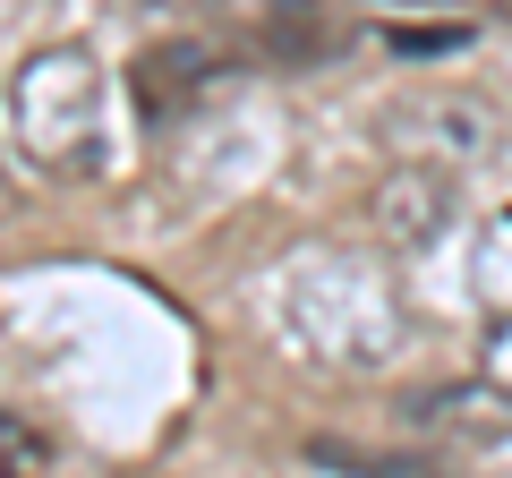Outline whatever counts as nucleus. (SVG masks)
Instances as JSON below:
<instances>
[{
    "label": "nucleus",
    "instance_id": "4",
    "mask_svg": "<svg viewBox=\"0 0 512 478\" xmlns=\"http://www.w3.org/2000/svg\"><path fill=\"white\" fill-rule=\"evenodd\" d=\"M453 222V171L444 163H393L367 188V231L376 248H427Z\"/></svg>",
    "mask_w": 512,
    "mask_h": 478
},
{
    "label": "nucleus",
    "instance_id": "7",
    "mask_svg": "<svg viewBox=\"0 0 512 478\" xmlns=\"http://www.w3.org/2000/svg\"><path fill=\"white\" fill-rule=\"evenodd\" d=\"M214 52H205V43H171V52H154L146 60V77H137V86H146V111H163V103H188V94L197 86H214Z\"/></svg>",
    "mask_w": 512,
    "mask_h": 478
},
{
    "label": "nucleus",
    "instance_id": "2",
    "mask_svg": "<svg viewBox=\"0 0 512 478\" xmlns=\"http://www.w3.org/2000/svg\"><path fill=\"white\" fill-rule=\"evenodd\" d=\"M274 325L291 333V350L325 359V368H384L402 350L410 316L402 291L376 257L359 248H308L274 274Z\"/></svg>",
    "mask_w": 512,
    "mask_h": 478
},
{
    "label": "nucleus",
    "instance_id": "8",
    "mask_svg": "<svg viewBox=\"0 0 512 478\" xmlns=\"http://www.w3.org/2000/svg\"><path fill=\"white\" fill-rule=\"evenodd\" d=\"M43 461H52L43 427H35V419H18V410H0V478H35Z\"/></svg>",
    "mask_w": 512,
    "mask_h": 478
},
{
    "label": "nucleus",
    "instance_id": "1",
    "mask_svg": "<svg viewBox=\"0 0 512 478\" xmlns=\"http://www.w3.org/2000/svg\"><path fill=\"white\" fill-rule=\"evenodd\" d=\"M9 146L43 180H103L120 163V103H111V69L86 43H43L9 69Z\"/></svg>",
    "mask_w": 512,
    "mask_h": 478
},
{
    "label": "nucleus",
    "instance_id": "9",
    "mask_svg": "<svg viewBox=\"0 0 512 478\" xmlns=\"http://www.w3.org/2000/svg\"><path fill=\"white\" fill-rule=\"evenodd\" d=\"M487 385L512 393V316H495V342H487Z\"/></svg>",
    "mask_w": 512,
    "mask_h": 478
},
{
    "label": "nucleus",
    "instance_id": "3",
    "mask_svg": "<svg viewBox=\"0 0 512 478\" xmlns=\"http://www.w3.org/2000/svg\"><path fill=\"white\" fill-rule=\"evenodd\" d=\"M384 137H393L402 163H444V171H461V163H478V154L504 146V120H495L478 94H410V103L384 111Z\"/></svg>",
    "mask_w": 512,
    "mask_h": 478
},
{
    "label": "nucleus",
    "instance_id": "5",
    "mask_svg": "<svg viewBox=\"0 0 512 478\" xmlns=\"http://www.w3.org/2000/svg\"><path fill=\"white\" fill-rule=\"evenodd\" d=\"M419 427H436V436H512V393L504 385H461V393H427L419 410H410Z\"/></svg>",
    "mask_w": 512,
    "mask_h": 478
},
{
    "label": "nucleus",
    "instance_id": "6",
    "mask_svg": "<svg viewBox=\"0 0 512 478\" xmlns=\"http://www.w3.org/2000/svg\"><path fill=\"white\" fill-rule=\"evenodd\" d=\"M470 282H478V299H487L495 316H512V205H495V214L478 222V239H470Z\"/></svg>",
    "mask_w": 512,
    "mask_h": 478
}]
</instances>
